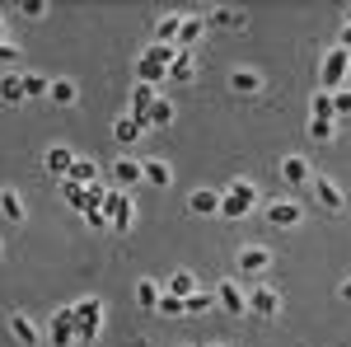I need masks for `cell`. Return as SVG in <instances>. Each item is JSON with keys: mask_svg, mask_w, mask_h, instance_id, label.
<instances>
[{"mask_svg": "<svg viewBox=\"0 0 351 347\" xmlns=\"http://www.w3.org/2000/svg\"><path fill=\"white\" fill-rule=\"evenodd\" d=\"M173 61H178V47H169V43L145 47V52H141V61H136V80L160 89V85L169 80V66H173Z\"/></svg>", "mask_w": 351, "mask_h": 347, "instance_id": "obj_1", "label": "cell"}, {"mask_svg": "<svg viewBox=\"0 0 351 347\" xmlns=\"http://www.w3.org/2000/svg\"><path fill=\"white\" fill-rule=\"evenodd\" d=\"M253 207H258V183L253 179H234L225 188V197H220V216L225 221H243Z\"/></svg>", "mask_w": 351, "mask_h": 347, "instance_id": "obj_2", "label": "cell"}, {"mask_svg": "<svg viewBox=\"0 0 351 347\" xmlns=\"http://www.w3.org/2000/svg\"><path fill=\"white\" fill-rule=\"evenodd\" d=\"M75 333H80L84 343H94L104 333V300L99 295H84L80 305H75Z\"/></svg>", "mask_w": 351, "mask_h": 347, "instance_id": "obj_3", "label": "cell"}, {"mask_svg": "<svg viewBox=\"0 0 351 347\" xmlns=\"http://www.w3.org/2000/svg\"><path fill=\"white\" fill-rule=\"evenodd\" d=\"M324 89L328 94H337V89H347V80H351V52H342V47H328V56H324Z\"/></svg>", "mask_w": 351, "mask_h": 347, "instance_id": "obj_4", "label": "cell"}, {"mask_svg": "<svg viewBox=\"0 0 351 347\" xmlns=\"http://www.w3.org/2000/svg\"><path fill=\"white\" fill-rule=\"evenodd\" d=\"M75 338H80V333H75V305H66V310H56L52 324H47V343L52 347H71Z\"/></svg>", "mask_w": 351, "mask_h": 347, "instance_id": "obj_5", "label": "cell"}, {"mask_svg": "<svg viewBox=\"0 0 351 347\" xmlns=\"http://www.w3.org/2000/svg\"><path fill=\"white\" fill-rule=\"evenodd\" d=\"M263 212H267V221L276 225V230H291V225H300V221H304V207H300V202H291V197H271Z\"/></svg>", "mask_w": 351, "mask_h": 347, "instance_id": "obj_6", "label": "cell"}, {"mask_svg": "<svg viewBox=\"0 0 351 347\" xmlns=\"http://www.w3.org/2000/svg\"><path fill=\"white\" fill-rule=\"evenodd\" d=\"M309 192H314V202H319L324 212H347V188H342V183H332V179H314Z\"/></svg>", "mask_w": 351, "mask_h": 347, "instance_id": "obj_7", "label": "cell"}, {"mask_svg": "<svg viewBox=\"0 0 351 347\" xmlns=\"http://www.w3.org/2000/svg\"><path fill=\"white\" fill-rule=\"evenodd\" d=\"M248 315H253V320H276V315H281V291H276V287L248 291Z\"/></svg>", "mask_w": 351, "mask_h": 347, "instance_id": "obj_8", "label": "cell"}, {"mask_svg": "<svg viewBox=\"0 0 351 347\" xmlns=\"http://www.w3.org/2000/svg\"><path fill=\"white\" fill-rule=\"evenodd\" d=\"M108 221H112V230H132V221H136V202H132V192H122V188H112V197H108Z\"/></svg>", "mask_w": 351, "mask_h": 347, "instance_id": "obj_9", "label": "cell"}, {"mask_svg": "<svg viewBox=\"0 0 351 347\" xmlns=\"http://www.w3.org/2000/svg\"><path fill=\"white\" fill-rule=\"evenodd\" d=\"M263 71H258V66H234V71H230V89H234V94H239V99H258V94H263Z\"/></svg>", "mask_w": 351, "mask_h": 347, "instance_id": "obj_10", "label": "cell"}, {"mask_svg": "<svg viewBox=\"0 0 351 347\" xmlns=\"http://www.w3.org/2000/svg\"><path fill=\"white\" fill-rule=\"evenodd\" d=\"M216 305L225 315H248V291L234 287V277H225V282H216Z\"/></svg>", "mask_w": 351, "mask_h": 347, "instance_id": "obj_11", "label": "cell"}, {"mask_svg": "<svg viewBox=\"0 0 351 347\" xmlns=\"http://www.w3.org/2000/svg\"><path fill=\"white\" fill-rule=\"evenodd\" d=\"M75 160H80V155H75L71 146H47V155H43V164H47V174H56L61 183L71 179V169H75Z\"/></svg>", "mask_w": 351, "mask_h": 347, "instance_id": "obj_12", "label": "cell"}, {"mask_svg": "<svg viewBox=\"0 0 351 347\" xmlns=\"http://www.w3.org/2000/svg\"><path fill=\"white\" fill-rule=\"evenodd\" d=\"M267 267H271V249H263V244H243V249H239V272L263 277Z\"/></svg>", "mask_w": 351, "mask_h": 347, "instance_id": "obj_13", "label": "cell"}, {"mask_svg": "<svg viewBox=\"0 0 351 347\" xmlns=\"http://www.w3.org/2000/svg\"><path fill=\"white\" fill-rule=\"evenodd\" d=\"M10 338H14L19 347H38V343H43V328L28 320L24 310H14V315H10Z\"/></svg>", "mask_w": 351, "mask_h": 347, "instance_id": "obj_14", "label": "cell"}, {"mask_svg": "<svg viewBox=\"0 0 351 347\" xmlns=\"http://www.w3.org/2000/svg\"><path fill=\"white\" fill-rule=\"evenodd\" d=\"M112 183L122 188V192H127V188H136V183H145V164L132 160V155H122V160L112 164Z\"/></svg>", "mask_w": 351, "mask_h": 347, "instance_id": "obj_15", "label": "cell"}, {"mask_svg": "<svg viewBox=\"0 0 351 347\" xmlns=\"http://www.w3.org/2000/svg\"><path fill=\"white\" fill-rule=\"evenodd\" d=\"M281 179H286V183H295V188H309V183H314L309 155H286V160H281Z\"/></svg>", "mask_w": 351, "mask_h": 347, "instance_id": "obj_16", "label": "cell"}, {"mask_svg": "<svg viewBox=\"0 0 351 347\" xmlns=\"http://www.w3.org/2000/svg\"><path fill=\"white\" fill-rule=\"evenodd\" d=\"M202 33H206V19H202V14H183V28H178L173 47H178V52H192V47L202 43Z\"/></svg>", "mask_w": 351, "mask_h": 347, "instance_id": "obj_17", "label": "cell"}, {"mask_svg": "<svg viewBox=\"0 0 351 347\" xmlns=\"http://www.w3.org/2000/svg\"><path fill=\"white\" fill-rule=\"evenodd\" d=\"M141 132H145V122H141L136 113H122V117L112 122V141H117V146H136Z\"/></svg>", "mask_w": 351, "mask_h": 347, "instance_id": "obj_18", "label": "cell"}, {"mask_svg": "<svg viewBox=\"0 0 351 347\" xmlns=\"http://www.w3.org/2000/svg\"><path fill=\"white\" fill-rule=\"evenodd\" d=\"M220 197L225 192H216V188H197L188 197V212L192 216H220Z\"/></svg>", "mask_w": 351, "mask_h": 347, "instance_id": "obj_19", "label": "cell"}, {"mask_svg": "<svg viewBox=\"0 0 351 347\" xmlns=\"http://www.w3.org/2000/svg\"><path fill=\"white\" fill-rule=\"evenodd\" d=\"M75 99H80V85H75V80H66V76H56L52 89H47V104H52V108H71Z\"/></svg>", "mask_w": 351, "mask_h": 347, "instance_id": "obj_20", "label": "cell"}, {"mask_svg": "<svg viewBox=\"0 0 351 347\" xmlns=\"http://www.w3.org/2000/svg\"><path fill=\"white\" fill-rule=\"evenodd\" d=\"M0 216L5 221H28V207H24V192L19 188H0Z\"/></svg>", "mask_w": 351, "mask_h": 347, "instance_id": "obj_21", "label": "cell"}, {"mask_svg": "<svg viewBox=\"0 0 351 347\" xmlns=\"http://www.w3.org/2000/svg\"><path fill=\"white\" fill-rule=\"evenodd\" d=\"M160 99H164V94L155 89V85H141V80L132 85V113H136V117H141V113H150Z\"/></svg>", "mask_w": 351, "mask_h": 347, "instance_id": "obj_22", "label": "cell"}, {"mask_svg": "<svg viewBox=\"0 0 351 347\" xmlns=\"http://www.w3.org/2000/svg\"><path fill=\"white\" fill-rule=\"evenodd\" d=\"M0 99H5V104H19V99H28L24 71H5V76H0Z\"/></svg>", "mask_w": 351, "mask_h": 347, "instance_id": "obj_23", "label": "cell"}, {"mask_svg": "<svg viewBox=\"0 0 351 347\" xmlns=\"http://www.w3.org/2000/svg\"><path fill=\"white\" fill-rule=\"evenodd\" d=\"M173 117H178L173 99H160V104L150 108V113H141V122H145V127H173Z\"/></svg>", "mask_w": 351, "mask_h": 347, "instance_id": "obj_24", "label": "cell"}, {"mask_svg": "<svg viewBox=\"0 0 351 347\" xmlns=\"http://www.w3.org/2000/svg\"><path fill=\"white\" fill-rule=\"evenodd\" d=\"M160 295H164L160 282H150V277L136 282V305H141V310H160Z\"/></svg>", "mask_w": 351, "mask_h": 347, "instance_id": "obj_25", "label": "cell"}, {"mask_svg": "<svg viewBox=\"0 0 351 347\" xmlns=\"http://www.w3.org/2000/svg\"><path fill=\"white\" fill-rule=\"evenodd\" d=\"M164 291H169V295H183V300H188V295H192V291H202V287H197V277H192L188 267H178V272L169 277V287H164Z\"/></svg>", "mask_w": 351, "mask_h": 347, "instance_id": "obj_26", "label": "cell"}, {"mask_svg": "<svg viewBox=\"0 0 351 347\" xmlns=\"http://www.w3.org/2000/svg\"><path fill=\"white\" fill-rule=\"evenodd\" d=\"M66 183H80V188L99 183V164L89 160V155H80V160H75V169H71V179H66Z\"/></svg>", "mask_w": 351, "mask_h": 347, "instance_id": "obj_27", "label": "cell"}, {"mask_svg": "<svg viewBox=\"0 0 351 347\" xmlns=\"http://www.w3.org/2000/svg\"><path fill=\"white\" fill-rule=\"evenodd\" d=\"M141 164H145V183L150 188H169V179H173L169 160H141Z\"/></svg>", "mask_w": 351, "mask_h": 347, "instance_id": "obj_28", "label": "cell"}, {"mask_svg": "<svg viewBox=\"0 0 351 347\" xmlns=\"http://www.w3.org/2000/svg\"><path fill=\"white\" fill-rule=\"evenodd\" d=\"M206 19H211V24H225V28H243L248 24V14H243V10H230V5H216Z\"/></svg>", "mask_w": 351, "mask_h": 347, "instance_id": "obj_29", "label": "cell"}, {"mask_svg": "<svg viewBox=\"0 0 351 347\" xmlns=\"http://www.w3.org/2000/svg\"><path fill=\"white\" fill-rule=\"evenodd\" d=\"M169 80H173V85H192V80H197V71H192V52H178V61L169 66Z\"/></svg>", "mask_w": 351, "mask_h": 347, "instance_id": "obj_30", "label": "cell"}, {"mask_svg": "<svg viewBox=\"0 0 351 347\" xmlns=\"http://www.w3.org/2000/svg\"><path fill=\"white\" fill-rule=\"evenodd\" d=\"M183 310H188V315H206V310H216V291H192L188 300H183Z\"/></svg>", "mask_w": 351, "mask_h": 347, "instance_id": "obj_31", "label": "cell"}, {"mask_svg": "<svg viewBox=\"0 0 351 347\" xmlns=\"http://www.w3.org/2000/svg\"><path fill=\"white\" fill-rule=\"evenodd\" d=\"M332 136H337V122H332V117H309V141L324 146V141H332Z\"/></svg>", "mask_w": 351, "mask_h": 347, "instance_id": "obj_32", "label": "cell"}, {"mask_svg": "<svg viewBox=\"0 0 351 347\" xmlns=\"http://www.w3.org/2000/svg\"><path fill=\"white\" fill-rule=\"evenodd\" d=\"M61 197H66V202H71V207H75V212H89V192H84L80 183H61Z\"/></svg>", "mask_w": 351, "mask_h": 347, "instance_id": "obj_33", "label": "cell"}, {"mask_svg": "<svg viewBox=\"0 0 351 347\" xmlns=\"http://www.w3.org/2000/svg\"><path fill=\"white\" fill-rule=\"evenodd\" d=\"M24 89H28V99H47L52 80H47V76H33V71H24Z\"/></svg>", "mask_w": 351, "mask_h": 347, "instance_id": "obj_34", "label": "cell"}, {"mask_svg": "<svg viewBox=\"0 0 351 347\" xmlns=\"http://www.w3.org/2000/svg\"><path fill=\"white\" fill-rule=\"evenodd\" d=\"M309 117H337V113H332V94H328V89H319V94L309 99Z\"/></svg>", "mask_w": 351, "mask_h": 347, "instance_id": "obj_35", "label": "cell"}, {"mask_svg": "<svg viewBox=\"0 0 351 347\" xmlns=\"http://www.w3.org/2000/svg\"><path fill=\"white\" fill-rule=\"evenodd\" d=\"M160 315H164V320H183V315H188V310H183V295H169V291H164L160 295Z\"/></svg>", "mask_w": 351, "mask_h": 347, "instance_id": "obj_36", "label": "cell"}, {"mask_svg": "<svg viewBox=\"0 0 351 347\" xmlns=\"http://www.w3.org/2000/svg\"><path fill=\"white\" fill-rule=\"evenodd\" d=\"M178 28H183V14H169V19H160V28H155V33H160V43H169V47H173Z\"/></svg>", "mask_w": 351, "mask_h": 347, "instance_id": "obj_37", "label": "cell"}, {"mask_svg": "<svg viewBox=\"0 0 351 347\" xmlns=\"http://www.w3.org/2000/svg\"><path fill=\"white\" fill-rule=\"evenodd\" d=\"M19 14H24V19H47V14H52V5H47V0H24V5H19Z\"/></svg>", "mask_w": 351, "mask_h": 347, "instance_id": "obj_38", "label": "cell"}, {"mask_svg": "<svg viewBox=\"0 0 351 347\" xmlns=\"http://www.w3.org/2000/svg\"><path fill=\"white\" fill-rule=\"evenodd\" d=\"M84 192H89V212L94 207H108V197H112V188H104V183H89Z\"/></svg>", "mask_w": 351, "mask_h": 347, "instance_id": "obj_39", "label": "cell"}, {"mask_svg": "<svg viewBox=\"0 0 351 347\" xmlns=\"http://www.w3.org/2000/svg\"><path fill=\"white\" fill-rule=\"evenodd\" d=\"M332 113H337V117H351V85L332 94Z\"/></svg>", "mask_w": 351, "mask_h": 347, "instance_id": "obj_40", "label": "cell"}, {"mask_svg": "<svg viewBox=\"0 0 351 347\" xmlns=\"http://www.w3.org/2000/svg\"><path fill=\"white\" fill-rule=\"evenodd\" d=\"M84 221H89V230H108V225H112L104 207H94V212H84Z\"/></svg>", "mask_w": 351, "mask_h": 347, "instance_id": "obj_41", "label": "cell"}, {"mask_svg": "<svg viewBox=\"0 0 351 347\" xmlns=\"http://www.w3.org/2000/svg\"><path fill=\"white\" fill-rule=\"evenodd\" d=\"M14 61H19V43H5L0 47V66H14Z\"/></svg>", "mask_w": 351, "mask_h": 347, "instance_id": "obj_42", "label": "cell"}, {"mask_svg": "<svg viewBox=\"0 0 351 347\" xmlns=\"http://www.w3.org/2000/svg\"><path fill=\"white\" fill-rule=\"evenodd\" d=\"M342 52H351V24H342V43H337Z\"/></svg>", "mask_w": 351, "mask_h": 347, "instance_id": "obj_43", "label": "cell"}, {"mask_svg": "<svg viewBox=\"0 0 351 347\" xmlns=\"http://www.w3.org/2000/svg\"><path fill=\"white\" fill-rule=\"evenodd\" d=\"M337 295H342V300L351 305V277H342V287H337Z\"/></svg>", "mask_w": 351, "mask_h": 347, "instance_id": "obj_44", "label": "cell"}, {"mask_svg": "<svg viewBox=\"0 0 351 347\" xmlns=\"http://www.w3.org/2000/svg\"><path fill=\"white\" fill-rule=\"evenodd\" d=\"M10 43V28H5V14H0V47Z\"/></svg>", "mask_w": 351, "mask_h": 347, "instance_id": "obj_45", "label": "cell"}, {"mask_svg": "<svg viewBox=\"0 0 351 347\" xmlns=\"http://www.w3.org/2000/svg\"><path fill=\"white\" fill-rule=\"evenodd\" d=\"M347 24H351V5H347Z\"/></svg>", "mask_w": 351, "mask_h": 347, "instance_id": "obj_46", "label": "cell"}]
</instances>
